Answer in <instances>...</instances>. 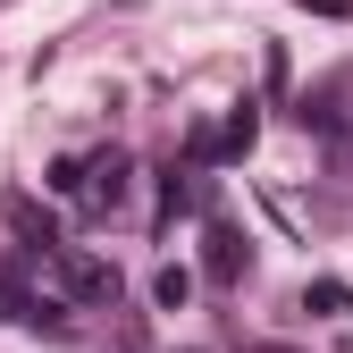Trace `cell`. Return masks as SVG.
<instances>
[{
  "label": "cell",
  "mask_w": 353,
  "mask_h": 353,
  "mask_svg": "<svg viewBox=\"0 0 353 353\" xmlns=\"http://www.w3.org/2000/svg\"><path fill=\"white\" fill-rule=\"evenodd\" d=\"M42 286H51L59 303L101 312V303H118V261L110 252H84V244H51V252H42Z\"/></svg>",
  "instance_id": "obj_1"
},
{
  "label": "cell",
  "mask_w": 353,
  "mask_h": 353,
  "mask_svg": "<svg viewBox=\"0 0 353 353\" xmlns=\"http://www.w3.org/2000/svg\"><path fill=\"white\" fill-rule=\"evenodd\" d=\"M76 202L93 219H118L126 202H135V160H126L118 143L110 152H84V176H76Z\"/></svg>",
  "instance_id": "obj_2"
},
{
  "label": "cell",
  "mask_w": 353,
  "mask_h": 353,
  "mask_svg": "<svg viewBox=\"0 0 353 353\" xmlns=\"http://www.w3.org/2000/svg\"><path fill=\"white\" fill-rule=\"evenodd\" d=\"M202 278L210 286H244L252 278V236L236 228V219H210L202 228Z\"/></svg>",
  "instance_id": "obj_3"
},
{
  "label": "cell",
  "mask_w": 353,
  "mask_h": 353,
  "mask_svg": "<svg viewBox=\"0 0 353 353\" xmlns=\"http://www.w3.org/2000/svg\"><path fill=\"white\" fill-rule=\"evenodd\" d=\"M9 228H17V244H26V252H51V244H59V219L42 210L34 194H9Z\"/></svg>",
  "instance_id": "obj_4"
},
{
  "label": "cell",
  "mask_w": 353,
  "mask_h": 353,
  "mask_svg": "<svg viewBox=\"0 0 353 353\" xmlns=\"http://www.w3.org/2000/svg\"><path fill=\"white\" fill-rule=\"evenodd\" d=\"M152 303H160V312H185V303H194V270H185V261H160V270H152Z\"/></svg>",
  "instance_id": "obj_5"
},
{
  "label": "cell",
  "mask_w": 353,
  "mask_h": 353,
  "mask_svg": "<svg viewBox=\"0 0 353 353\" xmlns=\"http://www.w3.org/2000/svg\"><path fill=\"white\" fill-rule=\"evenodd\" d=\"M294 312H328V320H353V286H336V278H312L294 294Z\"/></svg>",
  "instance_id": "obj_6"
},
{
  "label": "cell",
  "mask_w": 353,
  "mask_h": 353,
  "mask_svg": "<svg viewBox=\"0 0 353 353\" xmlns=\"http://www.w3.org/2000/svg\"><path fill=\"white\" fill-rule=\"evenodd\" d=\"M194 202H202V185H194V168H168V176H160V219H185Z\"/></svg>",
  "instance_id": "obj_7"
},
{
  "label": "cell",
  "mask_w": 353,
  "mask_h": 353,
  "mask_svg": "<svg viewBox=\"0 0 353 353\" xmlns=\"http://www.w3.org/2000/svg\"><path fill=\"white\" fill-rule=\"evenodd\" d=\"M76 176H84V152H59V160H51V194L76 202Z\"/></svg>",
  "instance_id": "obj_8"
},
{
  "label": "cell",
  "mask_w": 353,
  "mask_h": 353,
  "mask_svg": "<svg viewBox=\"0 0 353 353\" xmlns=\"http://www.w3.org/2000/svg\"><path fill=\"white\" fill-rule=\"evenodd\" d=\"M0 320H26V286L17 278H0Z\"/></svg>",
  "instance_id": "obj_9"
},
{
  "label": "cell",
  "mask_w": 353,
  "mask_h": 353,
  "mask_svg": "<svg viewBox=\"0 0 353 353\" xmlns=\"http://www.w3.org/2000/svg\"><path fill=\"white\" fill-rule=\"evenodd\" d=\"M328 143H336V152L353 160V110H336V126H328Z\"/></svg>",
  "instance_id": "obj_10"
},
{
  "label": "cell",
  "mask_w": 353,
  "mask_h": 353,
  "mask_svg": "<svg viewBox=\"0 0 353 353\" xmlns=\"http://www.w3.org/2000/svg\"><path fill=\"white\" fill-rule=\"evenodd\" d=\"M294 9H312V17H353V0H294Z\"/></svg>",
  "instance_id": "obj_11"
},
{
  "label": "cell",
  "mask_w": 353,
  "mask_h": 353,
  "mask_svg": "<svg viewBox=\"0 0 353 353\" xmlns=\"http://www.w3.org/2000/svg\"><path fill=\"white\" fill-rule=\"evenodd\" d=\"M244 353H294V345H244Z\"/></svg>",
  "instance_id": "obj_12"
}]
</instances>
